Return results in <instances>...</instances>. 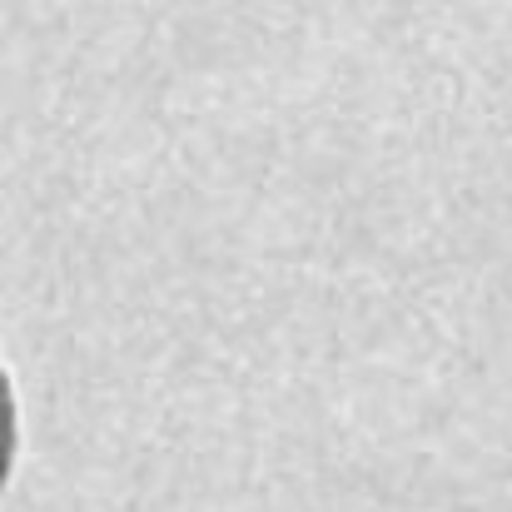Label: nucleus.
<instances>
[{
    "label": "nucleus",
    "mask_w": 512,
    "mask_h": 512,
    "mask_svg": "<svg viewBox=\"0 0 512 512\" xmlns=\"http://www.w3.org/2000/svg\"><path fill=\"white\" fill-rule=\"evenodd\" d=\"M10 463H15V393H10V378L0 368V488L10 478Z\"/></svg>",
    "instance_id": "nucleus-1"
}]
</instances>
